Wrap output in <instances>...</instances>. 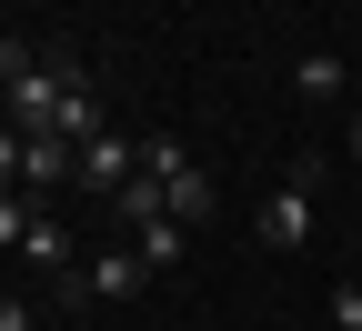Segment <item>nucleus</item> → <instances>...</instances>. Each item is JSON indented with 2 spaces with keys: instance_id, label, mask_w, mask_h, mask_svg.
Returning <instances> with one entry per match:
<instances>
[{
  "instance_id": "1",
  "label": "nucleus",
  "mask_w": 362,
  "mask_h": 331,
  "mask_svg": "<svg viewBox=\"0 0 362 331\" xmlns=\"http://www.w3.org/2000/svg\"><path fill=\"white\" fill-rule=\"evenodd\" d=\"M131 171H141V140H121V131H101V140H81V181L90 191H131Z\"/></svg>"
},
{
  "instance_id": "2",
  "label": "nucleus",
  "mask_w": 362,
  "mask_h": 331,
  "mask_svg": "<svg viewBox=\"0 0 362 331\" xmlns=\"http://www.w3.org/2000/svg\"><path fill=\"white\" fill-rule=\"evenodd\" d=\"M252 231H262L272 251H292V241H312V181H282V191L262 201V221H252Z\"/></svg>"
},
{
  "instance_id": "3",
  "label": "nucleus",
  "mask_w": 362,
  "mask_h": 331,
  "mask_svg": "<svg viewBox=\"0 0 362 331\" xmlns=\"http://www.w3.org/2000/svg\"><path fill=\"white\" fill-rule=\"evenodd\" d=\"M51 181H81L71 140H21V191H51Z\"/></svg>"
},
{
  "instance_id": "4",
  "label": "nucleus",
  "mask_w": 362,
  "mask_h": 331,
  "mask_svg": "<svg viewBox=\"0 0 362 331\" xmlns=\"http://www.w3.org/2000/svg\"><path fill=\"white\" fill-rule=\"evenodd\" d=\"M141 251H101V261H81V281H90V301H111V291H141Z\"/></svg>"
},
{
  "instance_id": "5",
  "label": "nucleus",
  "mask_w": 362,
  "mask_h": 331,
  "mask_svg": "<svg viewBox=\"0 0 362 331\" xmlns=\"http://www.w3.org/2000/svg\"><path fill=\"white\" fill-rule=\"evenodd\" d=\"M292 90H302V101H342V90H352V71H342L332 51H302V61H292Z\"/></svg>"
},
{
  "instance_id": "6",
  "label": "nucleus",
  "mask_w": 362,
  "mask_h": 331,
  "mask_svg": "<svg viewBox=\"0 0 362 331\" xmlns=\"http://www.w3.org/2000/svg\"><path fill=\"white\" fill-rule=\"evenodd\" d=\"M171 191V221L192 231V221H211V201H221V181H202V171H181V181H161Z\"/></svg>"
},
{
  "instance_id": "7",
  "label": "nucleus",
  "mask_w": 362,
  "mask_h": 331,
  "mask_svg": "<svg viewBox=\"0 0 362 331\" xmlns=\"http://www.w3.org/2000/svg\"><path fill=\"white\" fill-rule=\"evenodd\" d=\"M121 221H131V231L171 221V191H161V181H131V191H121Z\"/></svg>"
},
{
  "instance_id": "8",
  "label": "nucleus",
  "mask_w": 362,
  "mask_h": 331,
  "mask_svg": "<svg viewBox=\"0 0 362 331\" xmlns=\"http://www.w3.org/2000/svg\"><path fill=\"white\" fill-rule=\"evenodd\" d=\"M30 221H40L30 191H0V251H21V241H30Z\"/></svg>"
},
{
  "instance_id": "9",
  "label": "nucleus",
  "mask_w": 362,
  "mask_h": 331,
  "mask_svg": "<svg viewBox=\"0 0 362 331\" xmlns=\"http://www.w3.org/2000/svg\"><path fill=\"white\" fill-rule=\"evenodd\" d=\"M141 171H151V181H181L192 161H181V140H171V131H151V140H141Z\"/></svg>"
},
{
  "instance_id": "10",
  "label": "nucleus",
  "mask_w": 362,
  "mask_h": 331,
  "mask_svg": "<svg viewBox=\"0 0 362 331\" xmlns=\"http://www.w3.org/2000/svg\"><path fill=\"white\" fill-rule=\"evenodd\" d=\"M21 251H30L40 271H61V261H71V241H61V221H30V241H21Z\"/></svg>"
},
{
  "instance_id": "11",
  "label": "nucleus",
  "mask_w": 362,
  "mask_h": 331,
  "mask_svg": "<svg viewBox=\"0 0 362 331\" xmlns=\"http://www.w3.org/2000/svg\"><path fill=\"white\" fill-rule=\"evenodd\" d=\"M141 261H151V271L181 261V221H151V231H141Z\"/></svg>"
},
{
  "instance_id": "12",
  "label": "nucleus",
  "mask_w": 362,
  "mask_h": 331,
  "mask_svg": "<svg viewBox=\"0 0 362 331\" xmlns=\"http://www.w3.org/2000/svg\"><path fill=\"white\" fill-rule=\"evenodd\" d=\"M21 71H40V51H30V40H11V30H0V90H11Z\"/></svg>"
},
{
  "instance_id": "13",
  "label": "nucleus",
  "mask_w": 362,
  "mask_h": 331,
  "mask_svg": "<svg viewBox=\"0 0 362 331\" xmlns=\"http://www.w3.org/2000/svg\"><path fill=\"white\" fill-rule=\"evenodd\" d=\"M332 321H342V331H362V281H332Z\"/></svg>"
},
{
  "instance_id": "14",
  "label": "nucleus",
  "mask_w": 362,
  "mask_h": 331,
  "mask_svg": "<svg viewBox=\"0 0 362 331\" xmlns=\"http://www.w3.org/2000/svg\"><path fill=\"white\" fill-rule=\"evenodd\" d=\"M0 191H21V131L0 121Z\"/></svg>"
},
{
  "instance_id": "15",
  "label": "nucleus",
  "mask_w": 362,
  "mask_h": 331,
  "mask_svg": "<svg viewBox=\"0 0 362 331\" xmlns=\"http://www.w3.org/2000/svg\"><path fill=\"white\" fill-rule=\"evenodd\" d=\"M0 331H40V301H0Z\"/></svg>"
},
{
  "instance_id": "16",
  "label": "nucleus",
  "mask_w": 362,
  "mask_h": 331,
  "mask_svg": "<svg viewBox=\"0 0 362 331\" xmlns=\"http://www.w3.org/2000/svg\"><path fill=\"white\" fill-rule=\"evenodd\" d=\"M352 161H362V111H352Z\"/></svg>"
}]
</instances>
